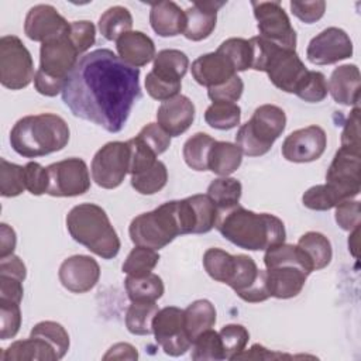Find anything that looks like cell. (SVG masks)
Listing matches in <instances>:
<instances>
[{
	"label": "cell",
	"mask_w": 361,
	"mask_h": 361,
	"mask_svg": "<svg viewBox=\"0 0 361 361\" xmlns=\"http://www.w3.org/2000/svg\"><path fill=\"white\" fill-rule=\"evenodd\" d=\"M140 97V69L124 63L107 48L80 56L62 89V102L73 116L109 133L124 128Z\"/></svg>",
	"instance_id": "obj_1"
},
{
	"label": "cell",
	"mask_w": 361,
	"mask_h": 361,
	"mask_svg": "<svg viewBox=\"0 0 361 361\" xmlns=\"http://www.w3.org/2000/svg\"><path fill=\"white\" fill-rule=\"evenodd\" d=\"M216 230L231 244L259 251L285 243L286 231L283 221L269 213H255L244 209L240 203L217 210Z\"/></svg>",
	"instance_id": "obj_2"
},
{
	"label": "cell",
	"mask_w": 361,
	"mask_h": 361,
	"mask_svg": "<svg viewBox=\"0 0 361 361\" xmlns=\"http://www.w3.org/2000/svg\"><path fill=\"white\" fill-rule=\"evenodd\" d=\"M66 121L52 113L20 118L10 131V145L21 157L37 158L61 151L69 142Z\"/></svg>",
	"instance_id": "obj_3"
},
{
	"label": "cell",
	"mask_w": 361,
	"mask_h": 361,
	"mask_svg": "<svg viewBox=\"0 0 361 361\" xmlns=\"http://www.w3.org/2000/svg\"><path fill=\"white\" fill-rule=\"evenodd\" d=\"M71 237L103 259L114 258L120 251V238L104 209L94 203H80L66 216Z\"/></svg>",
	"instance_id": "obj_4"
},
{
	"label": "cell",
	"mask_w": 361,
	"mask_h": 361,
	"mask_svg": "<svg viewBox=\"0 0 361 361\" xmlns=\"http://www.w3.org/2000/svg\"><path fill=\"white\" fill-rule=\"evenodd\" d=\"M264 264L269 293L278 299H290L300 293L313 267L305 252L293 244L281 243L265 250Z\"/></svg>",
	"instance_id": "obj_5"
},
{
	"label": "cell",
	"mask_w": 361,
	"mask_h": 361,
	"mask_svg": "<svg viewBox=\"0 0 361 361\" xmlns=\"http://www.w3.org/2000/svg\"><path fill=\"white\" fill-rule=\"evenodd\" d=\"M250 44L251 69L267 72L275 87L285 93H295L309 72L296 51L278 47L259 35L250 38Z\"/></svg>",
	"instance_id": "obj_6"
},
{
	"label": "cell",
	"mask_w": 361,
	"mask_h": 361,
	"mask_svg": "<svg viewBox=\"0 0 361 361\" xmlns=\"http://www.w3.org/2000/svg\"><path fill=\"white\" fill-rule=\"evenodd\" d=\"M286 127L285 111L275 104L257 107L235 134V144L247 157L265 155Z\"/></svg>",
	"instance_id": "obj_7"
},
{
	"label": "cell",
	"mask_w": 361,
	"mask_h": 361,
	"mask_svg": "<svg viewBox=\"0 0 361 361\" xmlns=\"http://www.w3.org/2000/svg\"><path fill=\"white\" fill-rule=\"evenodd\" d=\"M128 234L134 245L161 250L182 234L178 217V200L165 202L152 212L134 217L128 227Z\"/></svg>",
	"instance_id": "obj_8"
},
{
	"label": "cell",
	"mask_w": 361,
	"mask_h": 361,
	"mask_svg": "<svg viewBox=\"0 0 361 361\" xmlns=\"http://www.w3.org/2000/svg\"><path fill=\"white\" fill-rule=\"evenodd\" d=\"M34 62L30 51L16 35L0 38V82L4 87L20 90L34 80Z\"/></svg>",
	"instance_id": "obj_9"
},
{
	"label": "cell",
	"mask_w": 361,
	"mask_h": 361,
	"mask_svg": "<svg viewBox=\"0 0 361 361\" xmlns=\"http://www.w3.org/2000/svg\"><path fill=\"white\" fill-rule=\"evenodd\" d=\"M130 168V147L123 141L104 144L93 157L92 179L103 189H114L121 185Z\"/></svg>",
	"instance_id": "obj_10"
},
{
	"label": "cell",
	"mask_w": 361,
	"mask_h": 361,
	"mask_svg": "<svg viewBox=\"0 0 361 361\" xmlns=\"http://www.w3.org/2000/svg\"><path fill=\"white\" fill-rule=\"evenodd\" d=\"M254 17L259 37L264 39L286 48L296 49V32L290 24L288 14L279 1H252Z\"/></svg>",
	"instance_id": "obj_11"
},
{
	"label": "cell",
	"mask_w": 361,
	"mask_h": 361,
	"mask_svg": "<svg viewBox=\"0 0 361 361\" xmlns=\"http://www.w3.org/2000/svg\"><path fill=\"white\" fill-rule=\"evenodd\" d=\"M49 186L47 193L55 197H73L83 195L90 188L87 165L80 158H68L47 166Z\"/></svg>",
	"instance_id": "obj_12"
},
{
	"label": "cell",
	"mask_w": 361,
	"mask_h": 361,
	"mask_svg": "<svg viewBox=\"0 0 361 361\" xmlns=\"http://www.w3.org/2000/svg\"><path fill=\"white\" fill-rule=\"evenodd\" d=\"M152 333L157 344L171 357L185 354L192 345L185 330L183 310L176 306H168L158 310L152 322Z\"/></svg>",
	"instance_id": "obj_13"
},
{
	"label": "cell",
	"mask_w": 361,
	"mask_h": 361,
	"mask_svg": "<svg viewBox=\"0 0 361 361\" xmlns=\"http://www.w3.org/2000/svg\"><path fill=\"white\" fill-rule=\"evenodd\" d=\"M234 259V272L227 285L237 296L248 303H258L271 298L267 271L258 269L255 261L245 254H237Z\"/></svg>",
	"instance_id": "obj_14"
},
{
	"label": "cell",
	"mask_w": 361,
	"mask_h": 361,
	"mask_svg": "<svg viewBox=\"0 0 361 361\" xmlns=\"http://www.w3.org/2000/svg\"><path fill=\"white\" fill-rule=\"evenodd\" d=\"M360 168V151L340 147L326 172V183L333 186L344 200L354 199L361 190Z\"/></svg>",
	"instance_id": "obj_15"
},
{
	"label": "cell",
	"mask_w": 361,
	"mask_h": 361,
	"mask_svg": "<svg viewBox=\"0 0 361 361\" xmlns=\"http://www.w3.org/2000/svg\"><path fill=\"white\" fill-rule=\"evenodd\" d=\"M79 52L71 42L68 34L41 44L39 68L42 75L66 83V79L79 61Z\"/></svg>",
	"instance_id": "obj_16"
},
{
	"label": "cell",
	"mask_w": 361,
	"mask_h": 361,
	"mask_svg": "<svg viewBox=\"0 0 361 361\" xmlns=\"http://www.w3.org/2000/svg\"><path fill=\"white\" fill-rule=\"evenodd\" d=\"M353 55L348 34L338 27H329L313 37L306 48V58L314 65H331Z\"/></svg>",
	"instance_id": "obj_17"
},
{
	"label": "cell",
	"mask_w": 361,
	"mask_h": 361,
	"mask_svg": "<svg viewBox=\"0 0 361 361\" xmlns=\"http://www.w3.org/2000/svg\"><path fill=\"white\" fill-rule=\"evenodd\" d=\"M327 147V135L319 126H307L290 133L282 144V155L289 162H312L319 159Z\"/></svg>",
	"instance_id": "obj_18"
},
{
	"label": "cell",
	"mask_w": 361,
	"mask_h": 361,
	"mask_svg": "<svg viewBox=\"0 0 361 361\" xmlns=\"http://www.w3.org/2000/svg\"><path fill=\"white\" fill-rule=\"evenodd\" d=\"M69 25L63 16L51 4H37L25 16L24 34L37 42H47L63 37L69 32Z\"/></svg>",
	"instance_id": "obj_19"
},
{
	"label": "cell",
	"mask_w": 361,
	"mask_h": 361,
	"mask_svg": "<svg viewBox=\"0 0 361 361\" xmlns=\"http://www.w3.org/2000/svg\"><path fill=\"white\" fill-rule=\"evenodd\" d=\"M59 282L65 289L73 293H85L96 286L100 278V267L97 261L89 255H72L59 267Z\"/></svg>",
	"instance_id": "obj_20"
},
{
	"label": "cell",
	"mask_w": 361,
	"mask_h": 361,
	"mask_svg": "<svg viewBox=\"0 0 361 361\" xmlns=\"http://www.w3.org/2000/svg\"><path fill=\"white\" fill-rule=\"evenodd\" d=\"M195 120V104L183 94H178L158 107L157 121L171 135L183 134Z\"/></svg>",
	"instance_id": "obj_21"
},
{
	"label": "cell",
	"mask_w": 361,
	"mask_h": 361,
	"mask_svg": "<svg viewBox=\"0 0 361 361\" xmlns=\"http://www.w3.org/2000/svg\"><path fill=\"white\" fill-rule=\"evenodd\" d=\"M190 72L193 79L207 89L220 86L237 75L228 59L219 51L209 52L196 58L192 62Z\"/></svg>",
	"instance_id": "obj_22"
},
{
	"label": "cell",
	"mask_w": 361,
	"mask_h": 361,
	"mask_svg": "<svg viewBox=\"0 0 361 361\" xmlns=\"http://www.w3.org/2000/svg\"><path fill=\"white\" fill-rule=\"evenodd\" d=\"M226 1H196L185 10L186 24L183 30L185 38L190 41H202L207 38L217 23V11Z\"/></svg>",
	"instance_id": "obj_23"
},
{
	"label": "cell",
	"mask_w": 361,
	"mask_h": 361,
	"mask_svg": "<svg viewBox=\"0 0 361 361\" xmlns=\"http://www.w3.org/2000/svg\"><path fill=\"white\" fill-rule=\"evenodd\" d=\"M361 75L357 65L337 66L329 79L327 89L333 100L343 106H358Z\"/></svg>",
	"instance_id": "obj_24"
},
{
	"label": "cell",
	"mask_w": 361,
	"mask_h": 361,
	"mask_svg": "<svg viewBox=\"0 0 361 361\" xmlns=\"http://www.w3.org/2000/svg\"><path fill=\"white\" fill-rule=\"evenodd\" d=\"M116 49L124 63L138 69L149 63L157 55L154 41L141 31H130L121 35L116 41Z\"/></svg>",
	"instance_id": "obj_25"
},
{
	"label": "cell",
	"mask_w": 361,
	"mask_h": 361,
	"mask_svg": "<svg viewBox=\"0 0 361 361\" xmlns=\"http://www.w3.org/2000/svg\"><path fill=\"white\" fill-rule=\"evenodd\" d=\"M149 24L159 37L183 34L186 24L185 11L173 1L154 3L149 10Z\"/></svg>",
	"instance_id": "obj_26"
},
{
	"label": "cell",
	"mask_w": 361,
	"mask_h": 361,
	"mask_svg": "<svg viewBox=\"0 0 361 361\" xmlns=\"http://www.w3.org/2000/svg\"><path fill=\"white\" fill-rule=\"evenodd\" d=\"M3 361H56L58 354L54 347L41 337L30 336L25 340L11 343L0 357Z\"/></svg>",
	"instance_id": "obj_27"
},
{
	"label": "cell",
	"mask_w": 361,
	"mask_h": 361,
	"mask_svg": "<svg viewBox=\"0 0 361 361\" xmlns=\"http://www.w3.org/2000/svg\"><path fill=\"white\" fill-rule=\"evenodd\" d=\"M189 68V58L179 49H162L154 58L151 72L164 80L182 83V78Z\"/></svg>",
	"instance_id": "obj_28"
},
{
	"label": "cell",
	"mask_w": 361,
	"mask_h": 361,
	"mask_svg": "<svg viewBox=\"0 0 361 361\" xmlns=\"http://www.w3.org/2000/svg\"><path fill=\"white\" fill-rule=\"evenodd\" d=\"M243 162V152L237 144L228 141H214L209 158L207 169L219 176H228L235 172Z\"/></svg>",
	"instance_id": "obj_29"
},
{
	"label": "cell",
	"mask_w": 361,
	"mask_h": 361,
	"mask_svg": "<svg viewBox=\"0 0 361 361\" xmlns=\"http://www.w3.org/2000/svg\"><path fill=\"white\" fill-rule=\"evenodd\" d=\"M185 330L193 343V340L203 331L212 329L216 323L214 305L207 299H199L192 302L183 310Z\"/></svg>",
	"instance_id": "obj_30"
},
{
	"label": "cell",
	"mask_w": 361,
	"mask_h": 361,
	"mask_svg": "<svg viewBox=\"0 0 361 361\" xmlns=\"http://www.w3.org/2000/svg\"><path fill=\"white\" fill-rule=\"evenodd\" d=\"M296 245L305 252L313 267V271L326 268L331 261L333 250L330 240L322 233L307 231L299 238Z\"/></svg>",
	"instance_id": "obj_31"
},
{
	"label": "cell",
	"mask_w": 361,
	"mask_h": 361,
	"mask_svg": "<svg viewBox=\"0 0 361 361\" xmlns=\"http://www.w3.org/2000/svg\"><path fill=\"white\" fill-rule=\"evenodd\" d=\"M124 286L131 302H157L164 295V282L154 272L144 276L127 275Z\"/></svg>",
	"instance_id": "obj_32"
},
{
	"label": "cell",
	"mask_w": 361,
	"mask_h": 361,
	"mask_svg": "<svg viewBox=\"0 0 361 361\" xmlns=\"http://www.w3.org/2000/svg\"><path fill=\"white\" fill-rule=\"evenodd\" d=\"M99 31L107 41H117L133 28V16L123 6L107 8L99 18Z\"/></svg>",
	"instance_id": "obj_33"
},
{
	"label": "cell",
	"mask_w": 361,
	"mask_h": 361,
	"mask_svg": "<svg viewBox=\"0 0 361 361\" xmlns=\"http://www.w3.org/2000/svg\"><path fill=\"white\" fill-rule=\"evenodd\" d=\"M155 302H131L126 313V327L131 334H152V322L158 313Z\"/></svg>",
	"instance_id": "obj_34"
},
{
	"label": "cell",
	"mask_w": 361,
	"mask_h": 361,
	"mask_svg": "<svg viewBox=\"0 0 361 361\" xmlns=\"http://www.w3.org/2000/svg\"><path fill=\"white\" fill-rule=\"evenodd\" d=\"M214 138L206 133H196L183 144V159L186 165L195 171L204 172L207 169L209 152L214 144Z\"/></svg>",
	"instance_id": "obj_35"
},
{
	"label": "cell",
	"mask_w": 361,
	"mask_h": 361,
	"mask_svg": "<svg viewBox=\"0 0 361 361\" xmlns=\"http://www.w3.org/2000/svg\"><path fill=\"white\" fill-rule=\"evenodd\" d=\"M243 186L238 179L230 176H220L207 186V196L216 204L217 210L227 209L238 203Z\"/></svg>",
	"instance_id": "obj_36"
},
{
	"label": "cell",
	"mask_w": 361,
	"mask_h": 361,
	"mask_svg": "<svg viewBox=\"0 0 361 361\" xmlns=\"http://www.w3.org/2000/svg\"><path fill=\"white\" fill-rule=\"evenodd\" d=\"M241 109L237 103L213 102L204 111V121L216 130H231L240 124Z\"/></svg>",
	"instance_id": "obj_37"
},
{
	"label": "cell",
	"mask_w": 361,
	"mask_h": 361,
	"mask_svg": "<svg viewBox=\"0 0 361 361\" xmlns=\"http://www.w3.org/2000/svg\"><path fill=\"white\" fill-rule=\"evenodd\" d=\"M235 259L221 248H209L203 255V267L209 276L217 282L228 283L234 272Z\"/></svg>",
	"instance_id": "obj_38"
},
{
	"label": "cell",
	"mask_w": 361,
	"mask_h": 361,
	"mask_svg": "<svg viewBox=\"0 0 361 361\" xmlns=\"http://www.w3.org/2000/svg\"><path fill=\"white\" fill-rule=\"evenodd\" d=\"M168 180V169L159 159L148 169L131 175V186L141 195H154L159 192Z\"/></svg>",
	"instance_id": "obj_39"
},
{
	"label": "cell",
	"mask_w": 361,
	"mask_h": 361,
	"mask_svg": "<svg viewBox=\"0 0 361 361\" xmlns=\"http://www.w3.org/2000/svg\"><path fill=\"white\" fill-rule=\"evenodd\" d=\"M159 254L148 247L135 245L123 262V272L131 276H144L157 267Z\"/></svg>",
	"instance_id": "obj_40"
},
{
	"label": "cell",
	"mask_w": 361,
	"mask_h": 361,
	"mask_svg": "<svg viewBox=\"0 0 361 361\" xmlns=\"http://www.w3.org/2000/svg\"><path fill=\"white\" fill-rule=\"evenodd\" d=\"M217 51L228 59L235 72H244L247 69H251L252 48L250 39L228 38L219 45Z\"/></svg>",
	"instance_id": "obj_41"
},
{
	"label": "cell",
	"mask_w": 361,
	"mask_h": 361,
	"mask_svg": "<svg viewBox=\"0 0 361 361\" xmlns=\"http://www.w3.org/2000/svg\"><path fill=\"white\" fill-rule=\"evenodd\" d=\"M30 336L41 337L45 341H48L54 347L59 360L63 358V355L69 350V334L65 330V327L56 322L44 320V322L37 323L32 327Z\"/></svg>",
	"instance_id": "obj_42"
},
{
	"label": "cell",
	"mask_w": 361,
	"mask_h": 361,
	"mask_svg": "<svg viewBox=\"0 0 361 361\" xmlns=\"http://www.w3.org/2000/svg\"><path fill=\"white\" fill-rule=\"evenodd\" d=\"M303 206L310 210L324 212L336 207L338 203L344 202L341 195L329 183L314 185L309 188L302 196Z\"/></svg>",
	"instance_id": "obj_43"
},
{
	"label": "cell",
	"mask_w": 361,
	"mask_h": 361,
	"mask_svg": "<svg viewBox=\"0 0 361 361\" xmlns=\"http://www.w3.org/2000/svg\"><path fill=\"white\" fill-rule=\"evenodd\" d=\"M0 195L3 197H14L24 192V166L0 159Z\"/></svg>",
	"instance_id": "obj_44"
},
{
	"label": "cell",
	"mask_w": 361,
	"mask_h": 361,
	"mask_svg": "<svg viewBox=\"0 0 361 361\" xmlns=\"http://www.w3.org/2000/svg\"><path fill=\"white\" fill-rule=\"evenodd\" d=\"M221 345H223V353H224V360H235V357L245 350V345L250 340V333L248 330L241 326V324H226L223 329L219 331Z\"/></svg>",
	"instance_id": "obj_45"
},
{
	"label": "cell",
	"mask_w": 361,
	"mask_h": 361,
	"mask_svg": "<svg viewBox=\"0 0 361 361\" xmlns=\"http://www.w3.org/2000/svg\"><path fill=\"white\" fill-rule=\"evenodd\" d=\"M192 345H193L192 358L196 361H199V360H224L220 336L217 331H214L212 329L199 334L193 340Z\"/></svg>",
	"instance_id": "obj_46"
},
{
	"label": "cell",
	"mask_w": 361,
	"mask_h": 361,
	"mask_svg": "<svg viewBox=\"0 0 361 361\" xmlns=\"http://www.w3.org/2000/svg\"><path fill=\"white\" fill-rule=\"evenodd\" d=\"M189 200L192 203L195 219H196L195 234L209 233L216 223V217H217L216 204L212 202V199L207 195H193V196H189Z\"/></svg>",
	"instance_id": "obj_47"
},
{
	"label": "cell",
	"mask_w": 361,
	"mask_h": 361,
	"mask_svg": "<svg viewBox=\"0 0 361 361\" xmlns=\"http://www.w3.org/2000/svg\"><path fill=\"white\" fill-rule=\"evenodd\" d=\"M329 93L326 76L319 71H309L295 94L307 102V103H319L326 99Z\"/></svg>",
	"instance_id": "obj_48"
},
{
	"label": "cell",
	"mask_w": 361,
	"mask_h": 361,
	"mask_svg": "<svg viewBox=\"0 0 361 361\" xmlns=\"http://www.w3.org/2000/svg\"><path fill=\"white\" fill-rule=\"evenodd\" d=\"M127 144L130 147V175H137L157 162L155 152L151 148H148L137 135L128 140Z\"/></svg>",
	"instance_id": "obj_49"
},
{
	"label": "cell",
	"mask_w": 361,
	"mask_h": 361,
	"mask_svg": "<svg viewBox=\"0 0 361 361\" xmlns=\"http://www.w3.org/2000/svg\"><path fill=\"white\" fill-rule=\"evenodd\" d=\"M68 37L73 47L78 49L79 55H82L96 42V27L92 21L87 20L72 21L69 25Z\"/></svg>",
	"instance_id": "obj_50"
},
{
	"label": "cell",
	"mask_w": 361,
	"mask_h": 361,
	"mask_svg": "<svg viewBox=\"0 0 361 361\" xmlns=\"http://www.w3.org/2000/svg\"><path fill=\"white\" fill-rule=\"evenodd\" d=\"M137 137L148 148H151L157 157L164 154L171 145V135L158 123H149L144 126L137 134Z\"/></svg>",
	"instance_id": "obj_51"
},
{
	"label": "cell",
	"mask_w": 361,
	"mask_h": 361,
	"mask_svg": "<svg viewBox=\"0 0 361 361\" xmlns=\"http://www.w3.org/2000/svg\"><path fill=\"white\" fill-rule=\"evenodd\" d=\"M0 323L1 340L13 338L21 326L20 305L13 302H0Z\"/></svg>",
	"instance_id": "obj_52"
},
{
	"label": "cell",
	"mask_w": 361,
	"mask_h": 361,
	"mask_svg": "<svg viewBox=\"0 0 361 361\" xmlns=\"http://www.w3.org/2000/svg\"><path fill=\"white\" fill-rule=\"evenodd\" d=\"M24 182L25 189L35 196L47 193L49 186L48 169L38 162H28L24 165Z\"/></svg>",
	"instance_id": "obj_53"
},
{
	"label": "cell",
	"mask_w": 361,
	"mask_h": 361,
	"mask_svg": "<svg viewBox=\"0 0 361 361\" xmlns=\"http://www.w3.org/2000/svg\"><path fill=\"white\" fill-rule=\"evenodd\" d=\"M182 83H173L164 79L157 78L151 71L145 76V90L147 93L159 102H166L175 96H178Z\"/></svg>",
	"instance_id": "obj_54"
},
{
	"label": "cell",
	"mask_w": 361,
	"mask_h": 361,
	"mask_svg": "<svg viewBox=\"0 0 361 361\" xmlns=\"http://www.w3.org/2000/svg\"><path fill=\"white\" fill-rule=\"evenodd\" d=\"M337 224L345 230V231H353L354 228L360 227L361 221V207L358 200H344L336 206V213H334Z\"/></svg>",
	"instance_id": "obj_55"
},
{
	"label": "cell",
	"mask_w": 361,
	"mask_h": 361,
	"mask_svg": "<svg viewBox=\"0 0 361 361\" xmlns=\"http://www.w3.org/2000/svg\"><path fill=\"white\" fill-rule=\"evenodd\" d=\"M244 90L243 79L238 75H234L226 83L207 89V96L212 102H228L235 103Z\"/></svg>",
	"instance_id": "obj_56"
},
{
	"label": "cell",
	"mask_w": 361,
	"mask_h": 361,
	"mask_svg": "<svg viewBox=\"0 0 361 361\" xmlns=\"http://www.w3.org/2000/svg\"><path fill=\"white\" fill-rule=\"evenodd\" d=\"M290 10L305 24H313L320 20L326 11V3L323 0L316 1H290Z\"/></svg>",
	"instance_id": "obj_57"
},
{
	"label": "cell",
	"mask_w": 361,
	"mask_h": 361,
	"mask_svg": "<svg viewBox=\"0 0 361 361\" xmlns=\"http://www.w3.org/2000/svg\"><path fill=\"white\" fill-rule=\"evenodd\" d=\"M341 147L360 151V106H354L341 133Z\"/></svg>",
	"instance_id": "obj_58"
},
{
	"label": "cell",
	"mask_w": 361,
	"mask_h": 361,
	"mask_svg": "<svg viewBox=\"0 0 361 361\" xmlns=\"http://www.w3.org/2000/svg\"><path fill=\"white\" fill-rule=\"evenodd\" d=\"M23 282L24 281L16 276L0 274V302H13L20 305L24 295Z\"/></svg>",
	"instance_id": "obj_59"
},
{
	"label": "cell",
	"mask_w": 361,
	"mask_h": 361,
	"mask_svg": "<svg viewBox=\"0 0 361 361\" xmlns=\"http://www.w3.org/2000/svg\"><path fill=\"white\" fill-rule=\"evenodd\" d=\"M0 274L16 276V278L24 281L27 276V268H25L24 262L20 259V257L11 254L4 258H0Z\"/></svg>",
	"instance_id": "obj_60"
},
{
	"label": "cell",
	"mask_w": 361,
	"mask_h": 361,
	"mask_svg": "<svg viewBox=\"0 0 361 361\" xmlns=\"http://www.w3.org/2000/svg\"><path fill=\"white\" fill-rule=\"evenodd\" d=\"M276 358H293V355L269 351L264 345L254 344L250 350H243L235 360H276Z\"/></svg>",
	"instance_id": "obj_61"
},
{
	"label": "cell",
	"mask_w": 361,
	"mask_h": 361,
	"mask_svg": "<svg viewBox=\"0 0 361 361\" xmlns=\"http://www.w3.org/2000/svg\"><path fill=\"white\" fill-rule=\"evenodd\" d=\"M17 244L16 231L6 223L0 224V258L11 255Z\"/></svg>",
	"instance_id": "obj_62"
},
{
	"label": "cell",
	"mask_w": 361,
	"mask_h": 361,
	"mask_svg": "<svg viewBox=\"0 0 361 361\" xmlns=\"http://www.w3.org/2000/svg\"><path fill=\"white\" fill-rule=\"evenodd\" d=\"M104 360H137V348L128 343H117L109 348L103 357Z\"/></svg>",
	"instance_id": "obj_63"
},
{
	"label": "cell",
	"mask_w": 361,
	"mask_h": 361,
	"mask_svg": "<svg viewBox=\"0 0 361 361\" xmlns=\"http://www.w3.org/2000/svg\"><path fill=\"white\" fill-rule=\"evenodd\" d=\"M358 234H360V227L354 228L353 231H350V237H348V248L351 251V254L354 257H357V248H358Z\"/></svg>",
	"instance_id": "obj_64"
}]
</instances>
